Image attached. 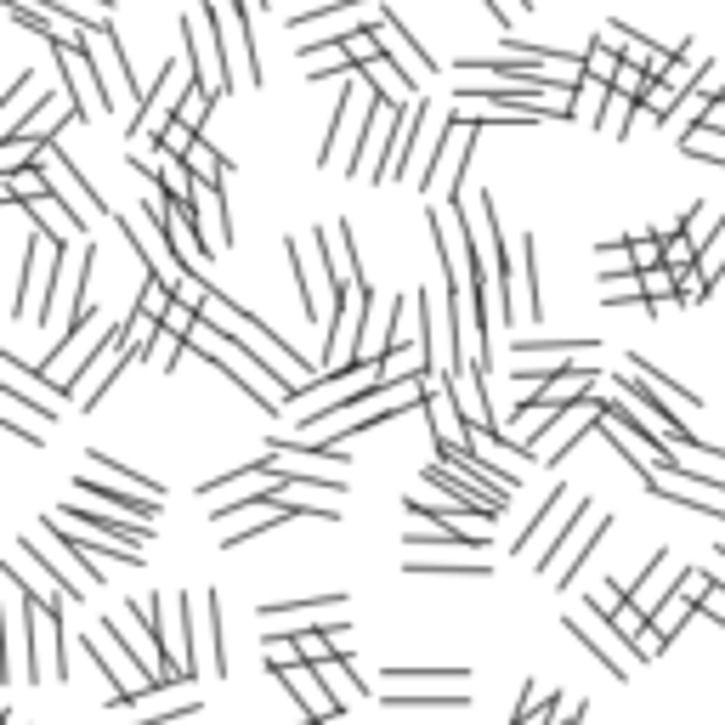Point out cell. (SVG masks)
I'll return each instance as SVG.
<instances>
[{"instance_id":"cell-6","label":"cell","mask_w":725,"mask_h":725,"mask_svg":"<svg viewBox=\"0 0 725 725\" xmlns=\"http://www.w3.org/2000/svg\"><path fill=\"white\" fill-rule=\"evenodd\" d=\"M272 681L289 692V697H296L301 703V714L307 719H318V725H329V719H346V708L341 703H334V692L323 686V674H318V663H289V669H272Z\"/></svg>"},{"instance_id":"cell-28","label":"cell","mask_w":725,"mask_h":725,"mask_svg":"<svg viewBox=\"0 0 725 725\" xmlns=\"http://www.w3.org/2000/svg\"><path fill=\"white\" fill-rule=\"evenodd\" d=\"M408 572H420V578H448V572L488 578V561H408Z\"/></svg>"},{"instance_id":"cell-30","label":"cell","mask_w":725,"mask_h":725,"mask_svg":"<svg viewBox=\"0 0 725 725\" xmlns=\"http://www.w3.org/2000/svg\"><path fill=\"white\" fill-rule=\"evenodd\" d=\"M652 69H641V63H623L618 69V80H612V91H623V96H635V103H646V91H652Z\"/></svg>"},{"instance_id":"cell-5","label":"cell","mask_w":725,"mask_h":725,"mask_svg":"<svg viewBox=\"0 0 725 725\" xmlns=\"http://www.w3.org/2000/svg\"><path fill=\"white\" fill-rule=\"evenodd\" d=\"M40 534H45V545H40V539H18V550H23V556H34L45 572H52V578H63L74 601H85L91 590H103V578H96V572L80 561V550H74V545H63V539H58V527H52V521H45Z\"/></svg>"},{"instance_id":"cell-12","label":"cell","mask_w":725,"mask_h":725,"mask_svg":"<svg viewBox=\"0 0 725 725\" xmlns=\"http://www.w3.org/2000/svg\"><path fill=\"white\" fill-rule=\"evenodd\" d=\"M692 612H697V601L681 590V584H674V595L652 612V630H646V652H669V641L674 635H681L686 630V623H692Z\"/></svg>"},{"instance_id":"cell-39","label":"cell","mask_w":725,"mask_h":725,"mask_svg":"<svg viewBox=\"0 0 725 725\" xmlns=\"http://www.w3.org/2000/svg\"><path fill=\"white\" fill-rule=\"evenodd\" d=\"M165 329H170V334H182V341H187V334L199 329V307H187V301H170V312H165Z\"/></svg>"},{"instance_id":"cell-21","label":"cell","mask_w":725,"mask_h":725,"mask_svg":"<svg viewBox=\"0 0 725 725\" xmlns=\"http://www.w3.org/2000/svg\"><path fill=\"white\" fill-rule=\"evenodd\" d=\"M341 601H346V590H318V595H296V601H267L261 612L267 618H307L318 607H341Z\"/></svg>"},{"instance_id":"cell-19","label":"cell","mask_w":725,"mask_h":725,"mask_svg":"<svg viewBox=\"0 0 725 725\" xmlns=\"http://www.w3.org/2000/svg\"><path fill=\"white\" fill-rule=\"evenodd\" d=\"M159 329H165V318H154V312H142V307H131V318H125V346L136 352V358H148V346L159 341Z\"/></svg>"},{"instance_id":"cell-7","label":"cell","mask_w":725,"mask_h":725,"mask_svg":"<svg viewBox=\"0 0 725 725\" xmlns=\"http://www.w3.org/2000/svg\"><path fill=\"white\" fill-rule=\"evenodd\" d=\"M74 494L91 499V505L125 510V516H136V521H159V499H154V494L136 499V488H120V481H108L103 470H80V476H74Z\"/></svg>"},{"instance_id":"cell-17","label":"cell","mask_w":725,"mask_h":725,"mask_svg":"<svg viewBox=\"0 0 725 725\" xmlns=\"http://www.w3.org/2000/svg\"><path fill=\"white\" fill-rule=\"evenodd\" d=\"M369 74H374V85H380V96L385 103H397V108H408V103H420V80H408L392 58H374L369 63Z\"/></svg>"},{"instance_id":"cell-13","label":"cell","mask_w":725,"mask_h":725,"mask_svg":"<svg viewBox=\"0 0 725 725\" xmlns=\"http://www.w3.org/2000/svg\"><path fill=\"white\" fill-rule=\"evenodd\" d=\"M681 584V578H674ZM674 584H669V550H657L652 561H646V572L635 578V590H630V601L641 607V612H657L669 595H674Z\"/></svg>"},{"instance_id":"cell-11","label":"cell","mask_w":725,"mask_h":725,"mask_svg":"<svg viewBox=\"0 0 725 725\" xmlns=\"http://www.w3.org/2000/svg\"><path fill=\"white\" fill-rule=\"evenodd\" d=\"M380 40H385V58H392L408 80H420V85H425L431 74H437V63H431V58L420 52V40H414V34H408L392 12H380Z\"/></svg>"},{"instance_id":"cell-16","label":"cell","mask_w":725,"mask_h":725,"mask_svg":"<svg viewBox=\"0 0 725 725\" xmlns=\"http://www.w3.org/2000/svg\"><path fill=\"white\" fill-rule=\"evenodd\" d=\"M318 674H323V686L334 692V703H369V681H358L352 674V652H341V657H329V663H318Z\"/></svg>"},{"instance_id":"cell-15","label":"cell","mask_w":725,"mask_h":725,"mask_svg":"<svg viewBox=\"0 0 725 725\" xmlns=\"http://www.w3.org/2000/svg\"><path fill=\"white\" fill-rule=\"evenodd\" d=\"M408 545L414 550H470V556L488 550V539L470 534V527H459V521H437L431 534H408Z\"/></svg>"},{"instance_id":"cell-41","label":"cell","mask_w":725,"mask_h":725,"mask_svg":"<svg viewBox=\"0 0 725 725\" xmlns=\"http://www.w3.org/2000/svg\"><path fill=\"white\" fill-rule=\"evenodd\" d=\"M148 725H199V708H170V714H159V719H148Z\"/></svg>"},{"instance_id":"cell-22","label":"cell","mask_w":725,"mask_h":725,"mask_svg":"<svg viewBox=\"0 0 725 725\" xmlns=\"http://www.w3.org/2000/svg\"><path fill=\"white\" fill-rule=\"evenodd\" d=\"M352 12H369V0H323L318 12H296L289 18V29H318V23H341Z\"/></svg>"},{"instance_id":"cell-4","label":"cell","mask_w":725,"mask_h":725,"mask_svg":"<svg viewBox=\"0 0 725 725\" xmlns=\"http://www.w3.org/2000/svg\"><path fill=\"white\" fill-rule=\"evenodd\" d=\"M567 630L578 635V646H584L595 663H607V674H612V681H635V663H641V657H635L630 646H623L618 623H612V618H607L595 601H590L584 612H572V618H567Z\"/></svg>"},{"instance_id":"cell-32","label":"cell","mask_w":725,"mask_h":725,"mask_svg":"<svg viewBox=\"0 0 725 725\" xmlns=\"http://www.w3.org/2000/svg\"><path fill=\"white\" fill-rule=\"evenodd\" d=\"M618 69H623V58L612 52V45L595 40L590 52H584V74H590V80H618Z\"/></svg>"},{"instance_id":"cell-24","label":"cell","mask_w":725,"mask_h":725,"mask_svg":"<svg viewBox=\"0 0 725 725\" xmlns=\"http://www.w3.org/2000/svg\"><path fill=\"white\" fill-rule=\"evenodd\" d=\"M221 91H210V85H199V80H187V96H182V108H176V120H187L193 131H205V114H210V103H216Z\"/></svg>"},{"instance_id":"cell-38","label":"cell","mask_w":725,"mask_h":725,"mask_svg":"<svg viewBox=\"0 0 725 725\" xmlns=\"http://www.w3.org/2000/svg\"><path fill=\"white\" fill-rule=\"evenodd\" d=\"M385 681H470L465 669H385Z\"/></svg>"},{"instance_id":"cell-34","label":"cell","mask_w":725,"mask_h":725,"mask_svg":"<svg viewBox=\"0 0 725 725\" xmlns=\"http://www.w3.org/2000/svg\"><path fill=\"white\" fill-rule=\"evenodd\" d=\"M261 657H267V669H289V663H301V646H296V635H267Z\"/></svg>"},{"instance_id":"cell-35","label":"cell","mask_w":725,"mask_h":725,"mask_svg":"<svg viewBox=\"0 0 725 725\" xmlns=\"http://www.w3.org/2000/svg\"><path fill=\"white\" fill-rule=\"evenodd\" d=\"M392 708H437V714H459L465 708V697L459 692H437V697H392Z\"/></svg>"},{"instance_id":"cell-36","label":"cell","mask_w":725,"mask_h":725,"mask_svg":"<svg viewBox=\"0 0 725 725\" xmlns=\"http://www.w3.org/2000/svg\"><path fill=\"white\" fill-rule=\"evenodd\" d=\"M193 142H199V131H193L187 120H170V125H165V136H159V148L187 159V154H193Z\"/></svg>"},{"instance_id":"cell-40","label":"cell","mask_w":725,"mask_h":725,"mask_svg":"<svg viewBox=\"0 0 725 725\" xmlns=\"http://www.w3.org/2000/svg\"><path fill=\"white\" fill-rule=\"evenodd\" d=\"M681 590H686V595L703 607V595L714 590V578H708V572H697V567H686V572H681Z\"/></svg>"},{"instance_id":"cell-8","label":"cell","mask_w":725,"mask_h":725,"mask_svg":"<svg viewBox=\"0 0 725 725\" xmlns=\"http://www.w3.org/2000/svg\"><path fill=\"white\" fill-rule=\"evenodd\" d=\"M58 516L63 521H74V527H91V534H108V539H125V545H148L154 539V521H136V516H125V510H96V505H58Z\"/></svg>"},{"instance_id":"cell-14","label":"cell","mask_w":725,"mask_h":725,"mask_svg":"<svg viewBox=\"0 0 725 725\" xmlns=\"http://www.w3.org/2000/svg\"><path fill=\"white\" fill-rule=\"evenodd\" d=\"M23 210H29L45 232H58V238H69V232H80V227H85V221H80V210H69V205H63V193H58V187H45L40 199H23Z\"/></svg>"},{"instance_id":"cell-37","label":"cell","mask_w":725,"mask_h":725,"mask_svg":"<svg viewBox=\"0 0 725 725\" xmlns=\"http://www.w3.org/2000/svg\"><path fill=\"white\" fill-rule=\"evenodd\" d=\"M697 272H703L708 283H719V272H725V221H719V232L708 238V250L697 256Z\"/></svg>"},{"instance_id":"cell-2","label":"cell","mask_w":725,"mask_h":725,"mask_svg":"<svg viewBox=\"0 0 725 725\" xmlns=\"http://www.w3.org/2000/svg\"><path fill=\"white\" fill-rule=\"evenodd\" d=\"M374 103H380V85H374V74H369V69H352V74L341 80V114H334L329 136L318 142V165H329L334 154L346 148V142L358 148V136H363V125H369Z\"/></svg>"},{"instance_id":"cell-10","label":"cell","mask_w":725,"mask_h":725,"mask_svg":"<svg viewBox=\"0 0 725 725\" xmlns=\"http://www.w3.org/2000/svg\"><path fill=\"white\" fill-rule=\"evenodd\" d=\"M193 221H199L205 250L221 256L232 245V221H227V199H221V182H199V199H193Z\"/></svg>"},{"instance_id":"cell-18","label":"cell","mask_w":725,"mask_h":725,"mask_svg":"<svg viewBox=\"0 0 725 725\" xmlns=\"http://www.w3.org/2000/svg\"><path fill=\"white\" fill-rule=\"evenodd\" d=\"M607 96H612V80H578V91H572V120H590V125H601V108H607Z\"/></svg>"},{"instance_id":"cell-29","label":"cell","mask_w":725,"mask_h":725,"mask_svg":"<svg viewBox=\"0 0 725 725\" xmlns=\"http://www.w3.org/2000/svg\"><path fill=\"white\" fill-rule=\"evenodd\" d=\"M187 165H193V170H199V182H221V176H227V159H221V154L210 148V142H205V136H199V142H193V154H187Z\"/></svg>"},{"instance_id":"cell-1","label":"cell","mask_w":725,"mask_h":725,"mask_svg":"<svg viewBox=\"0 0 725 725\" xmlns=\"http://www.w3.org/2000/svg\"><path fill=\"white\" fill-rule=\"evenodd\" d=\"M199 318H210V323H221L227 334H238V341H245L250 352H261V358H278V363H283L289 374H296L301 385H312V380L323 374L318 363H307V358H301L296 346H289L278 329H267V323H261V318H256L250 307H238V301H227V296H210V301L199 307Z\"/></svg>"},{"instance_id":"cell-42","label":"cell","mask_w":725,"mask_h":725,"mask_svg":"<svg viewBox=\"0 0 725 725\" xmlns=\"http://www.w3.org/2000/svg\"><path fill=\"white\" fill-rule=\"evenodd\" d=\"M245 7H250V12H267V7H272V0H245Z\"/></svg>"},{"instance_id":"cell-31","label":"cell","mask_w":725,"mask_h":725,"mask_svg":"<svg viewBox=\"0 0 725 725\" xmlns=\"http://www.w3.org/2000/svg\"><path fill=\"white\" fill-rule=\"evenodd\" d=\"M521 358H534V352H550V358H584L595 352V341H516Z\"/></svg>"},{"instance_id":"cell-25","label":"cell","mask_w":725,"mask_h":725,"mask_svg":"<svg viewBox=\"0 0 725 725\" xmlns=\"http://www.w3.org/2000/svg\"><path fill=\"white\" fill-rule=\"evenodd\" d=\"M561 499H567V488H550V494H545V505H539V516H534V521H527V534H521V539L510 545L516 556H527V550H534V545H539V534H545V521L556 516V505H561Z\"/></svg>"},{"instance_id":"cell-23","label":"cell","mask_w":725,"mask_h":725,"mask_svg":"<svg viewBox=\"0 0 725 725\" xmlns=\"http://www.w3.org/2000/svg\"><path fill=\"white\" fill-rule=\"evenodd\" d=\"M521 278H527V318H545V289H539V245L521 238Z\"/></svg>"},{"instance_id":"cell-33","label":"cell","mask_w":725,"mask_h":725,"mask_svg":"<svg viewBox=\"0 0 725 725\" xmlns=\"http://www.w3.org/2000/svg\"><path fill=\"white\" fill-rule=\"evenodd\" d=\"M714 232H719V216H714L708 205H692V210H686V238H692L697 250H708Z\"/></svg>"},{"instance_id":"cell-9","label":"cell","mask_w":725,"mask_h":725,"mask_svg":"<svg viewBox=\"0 0 725 725\" xmlns=\"http://www.w3.org/2000/svg\"><path fill=\"white\" fill-rule=\"evenodd\" d=\"M601 45H612V52L623 58V63H641V69H652L657 80L674 69V45H652L646 34H635V29H623V23H607L601 34H595Z\"/></svg>"},{"instance_id":"cell-27","label":"cell","mask_w":725,"mask_h":725,"mask_svg":"<svg viewBox=\"0 0 725 725\" xmlns=\"http://www.w3.org/2000/svg\"><path fill=\"white\" fill-rule=\"evenodd\" d=\"M681 103H686V91H674L669 80H652V91H646V103H641V108H646V114L663 125V120H669L674 108H681Z\"/></svg>"},{"instance_id":"cell-26","label":"cell","mask_w":725,"mask_h":725,"mask_svg":"<svg viewBox=\"0 0 725 725\" xmlns=\"http://www.w3.org/2000/svg\"><path fill=\"white\" fill-rule=\"evenodd\" d=\"M630 108H641L635 96L612 91V96H607V108H601V125H595V131H607V136H623V131H630Z\"/></svg>"},{"instance_id":"cell-43","label":"cell","mask_w":725,"mask_h":725,"mask_svg":"<svg viewBox=\"0 0 725 725\" xmlns=\"http://www.w3.org/2000/svg\"><path fill=\"white\" fill-rule=\"evenodd\" d=\"M431 725H454V719H431Z\"/></svg>"},{"instance_id":"cell-3","label":"cell","mask_w":725,"mask_h":725,"mask_svg":"<svg viewBox=\"0 0 725 725\" xmlns=\"http://www.w3.org/2000/svg\"><path fill=\"white\" fill-rule=\"evenodd\" d=\"M74 641L63 635V601H45V595H29V669L52 674V681H69V652Z\"/></svg>"},{"instance_id":"cell-20","label":"cell","mask_w":725,"mask_h":725,"mask_svg":"<svg viewBox=\"0 0 725 725\" xmlns=\"http://www.w3.org/2000/svg\"><path fill=\"white\" fill-rule=\"evenodd\" d=\"M91 470H103L108 481H120V488H136V494H154V499H165V488L154 476H136V470H125L114 454H91Z\"/></svg>"}]
</instances>
